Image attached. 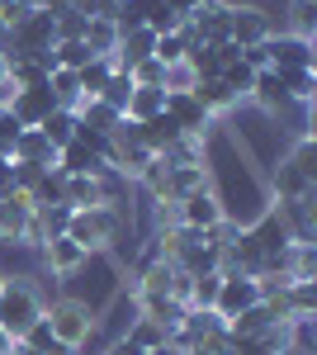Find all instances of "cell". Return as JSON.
Returning a JSON list of instances; mask_svg holds the SVG:
<instances>
[{"label": "cell", "mask_w": 317, "mask_h": 355, "mask_svg": "<svg viewBox=\"0 0 317 355\" xmlns=\"http://www.w3.org/2000/svg\"><path fill=\"white\" fill-rule=\"evenodd\" d=\"M142 24L152 28V33H175V28L185 24V19H180V15H175V10H171V5H166V0H157V5H152V10H147V19H142Z\"/></svg>", "instance_id": "cell-38"}, {"label": "cell", "mask_w": 317, "mask_h": 355, "mask_svg": "<svg viewBox=\"0 0 317 355\" xmlns=\"http://www.w3.org/2000/svg\"><path fill=\"white\" fill-rule=\"evenodd\" d=\"M265 57H270V71H317V53L308 38H293V33H270L265 38Z\"/></svg>", "instance_id": "cell-5"}, {"label": "cell", "mask_w": 317, "mask_h": 355, "mask_svg": "<svg viewBox=\"0 0 317 355\" xmlns=\"http://www.w3.org/2000/svg\"><path fill=\"white\" fill-rule=\"evenodd\" d=\"M161 110H166V90H147V85H132L123 119H128V123H147V119H157Z\"/></svg>", "instance_id": "cell-23"}, {"label": "cell", "mask_w": 317, "mask_h": 355, "mask_svg": "<svg viewBox=\"0 0 317 355\" xmlns=\"http://www.w3.org/2000/svg\"><path fill=\"white\" fill-rule=\"evenodd\" d=\"M256 303H261V279H256V275H223L213 313H218L223 322H232V318H241V313L256 308Z\"/></svg>", "instance_id": "cell-4"}, {"label": "cell", "mask_w": 317, "mask_h": 355, "mask_svg": "<svg viewBox=\"0 0 317 355\" xmlns=\"http://www.w3.org/2000/svg\"><path fill=\"white\" fill-rule=\"evenodd\" d=\"M53 57H57V67H67V71H80L85 62H90V48H85V38H57V48H53Z\"/></svg>", "instance_id": "cell-31"}, {"label": "cell", "mask_w": 317, "mask_h": 355, "mask_svg": "<svg viewBox=\"0 0 317 355\" xmlns=\"http://www.w3.org/2000/svg\"><path fill=\"white\" fill-rule=\"evenodd\" d=\"M166 5H171V10H175L180 19H189V15H194L199 5H209V0H166Z\"/></svg>", "instance_id": "cell-44"}, {"label": "cell", "mask_w": 317, "mask_h": 355, "mask_svg": "<svg viewBox=\"0 0 317 355\" xmlns=\"http://www.w3.org/2000/svg\"><path fill=\"white\" fill-rule=\"evenodd\" d=\"M132 85H147V90H166V67H161L157 57H142L137 67H128Z\"/></svg>", "instance_id": "cell-36"}, {"label": "cell", "mask_w": 317, "mask_h": 355, "mask_svg": "<svg viewBox=\"0 0 317 355\" xmlns=\"http://www.w3.org/2000/svg\"><path fill=\"white\" fill-rule=\"evenodd\" d=\"M251 81H256V71H251V67H246L241 57H232V62L223 67V85H228V90H232L237 100H246V90H251Z\"/></svg>", "instance_id": "cell-37"}, {"label": "cell", "mask_w": 317, "mask_h": 355, "mask_svg": "<svg viewBox=\"0 0 317 355\" xmlns=\"http://www.w3.org/2000/svg\"><path fill=\"white\" fill-rule=\"evenodd\" d=\"M180 355H204V351H180Z\"/></svg>", "instance_id": "cell-50"}, {"label": "cell", "mask_w": 317, "mask_h": 355, "mask_svg": "<svg viewBox=\"0 0 317 355\" xmlns=\"http://www.w3.org/2000/svg\"><path fill=\"white\" fill-rule=\"evenodd\" d=\"M166 166H171V162H166ZM199 185H209V157L194 162V166H171V209H175L189 190H199Z\"/></svg>", "instance_id": "cell-22"}, {"label": "cell", "mask_w": 317, "mask_h": 355, "mask_svg": "<svg viewBox=\"0 0 317 355\" xmlns=\"http://www.w3.org/2000/svg\"><path fill=\"white\" fill-rule=\"evenodd\" d=\"M237 57L232 43H194L185 53V67L194 71V81H204V76H223V67Z\"/></svg>", "instance_id": "cell-16"}, {"label": "cell", "mask_w": 317, "mask_h": 355, "mask_svg": "<svg viewBox=\"0 0 317 355\" xmlns=\"http://www.w3.org/2000/svg\"><path fill=\"white\" fill-rule=\"evenodd\" d=\"M284 355H317V313L284 322Z\"/></svg>", "instance_id": "cell-21"}, {"label": "cell", "mask_w": 317, "mask_h": 355, "mask_svg": "<svg viewBox=\"0 0 317 355\" xmlns=\"http://www.w3.org/2000/svg\"><path fill=\"white\" fill-rule=\"evenodd\" d=\"M43 308H48V303H43L38 284H33L28 275H5V279H0V327L10 331L15 341L43 318Z\"/></svg>", "instance_id": "cell-2"}, {"label": "cell", "mask_w": 317, "mask_h": 355, "mask_svg": "<svg viewBox=\"0 0 317 355\" xmlns=\"http://www.w3.org/2000/svg\"><path fill=\"white\" fill-rule=\"evenodd\" d=\"M0 279H5V270H0Z\"/></svg>", "instance_id": "cell-51"}, {"label": "cell", "mask_w": 317, "mask_h": 355, "mask_svg": "<svg viewBox=\"0 0 317 355\" xmlns=\"http://www.w3.org/2000/svg\"><path fill=\"white\" fill-rule=\"evenodd\" d=\"M189 95H194V100H199L213 119H218V114H228L232 105H237V95L223 85V76H204V81H194V85H189Z\"/></svg>", "instance_id": "cell-20"}, {"label": "cell", "mask_w": 317, "mask_h": 355, "mask_svg": "<svg viewBox=\"0 0 317 355\" xmlns=\"http://www.w3.org/2000/svg\"><path fill=\"white\" fill-rule=\"evenodd\" d=\"M284 90H289V105H313V90H317V71H275Z\"/></svg>", "instance_id": "cell-28"}, {"label": "cell", "mask_w": 317, "mask_h": 355, "mask_svg": "<svg viewBox=\"0 0 317 355\" xmlns=\"http://www.w3.org/2000/svg\"><path fill=\"white\" fill-rule=\"evenodd\" d=\"M185 24H189V33H194V43H232V38H228L232 5H228V0H209V5H199V10L189 15Z\"/></svg>", "instance_id": "cell-8"}, {"label": "cell", "mask_w": 317, "mask_h": 355, "mask_svg": "<svg viewBox=\"0 0 317 355\" xmlns=\"http://www.w3.org/2000/svg\"><path fill=\"white\" fill-rule=\"evenodd\" d=\"M246 100H251L261 114H270V119H280V114L289 110V90H284V81H280L270 67L256 71V81H251V90H246Z\"/></svg>", "instance_id": "cell-14"}, {"label": "cell", "mask_w": 317, "mask_h": 355, "mask_svg": "<svg viewBox=\"0 0 317 355\" xmlns=\"http://www.w3.org/2000/svg\"><path fill=\"white\" fill-rule=\"evenodd\" d=\"M218 284H223V270H209V275H189V294H185V308H209L218 303Z\"/></svg>", "instance_id": "cell-27"}, {"label": "cell", "mask_w": 317, "mask_h": 355, "mask_svg": "<svg viewBox=\"0 0 317 355\" xmlns=\"http://www.w3.org/2000/svg\"><path fill=\"white\" fill-rule=\"evenodd\" d=\"M38 251H43V266H48L53 279H71V275H80L90 266V256H85L71 237H53V242H43Z\"/></svg>", "instance_id": "cell-11"}, {"label": "cell", "mask_w": 317, "mask_h": 355, "mask_svg": "<svg viewBox=\"0 0 317 355\" xmlns=\"http://www.w3.org/2000/svg\"><path fill=\"white\" fill-rule=\"evenodd\" d=\"M105 355H147L142 346H132L128 336H114V341H105Z\"/></svg>", "instance_id": "cell-42"}, {"label": "cell", "mask_w": 317, "mask_h": 355, "mask_svg": "<svg viewBox=\"0 0 317 355\" xmlns=\"http://www.w3.org/2000/svg\"><path fill=\"white\" fill-rule=\"evenodd\" d=\"M5 76H10V62H5V53H0V81H5Z\"/></svg>", "instance_id": "cell-49"}, {"label": "cell", "mask_w": 317, "mask_h": 355, "mask_svg": "<svg viewBox=\"0 0 317 355\" xmlns=\"http://www.w3.org/2000/svg\"><path fill=\"white\" fill-rule=\"evenodd\" d=\"M57 171L62 175H109L105 157L90 142H80V137H71L67 147H57Z\"/></svg>", "instance_id": "cell-13"}, {"label": "cell", "mask_w": 317, "mask_h": 355, "mask_svg": "<svg viewBox=\"0 0 317 355\" xmlns=\"http://www.w3.org/2000/svg\"><path fill=\"white\" fill-rule=\"evenodd\" d=\"M19 5H24V10H48L53 0H19Z\"/></svg>", "instance_id": "cell-46"}, {"label": "cell", "mask_w": 317, "mask_h": 355, "mask_svg": "<svg viewBox=\"0 0 317 355\" xmlns=\"http://www.w3.org/2000/svg\"><path fill=\"white\" fill-rule=\"evenodd\" d=\"M289 279H317V246L289 242Z\"/></svg>", "instance_id": "cell-30"}, {"label": "cell", "mask_w": 317, "mask_h": 355, "mask_svg": "<svg viewBox=\"0 0 317 355\" xmlns=\"http://www.w3.org/2000/svg\"><path fill=\"white\" fill-rule=\"evenodd\" d=\"M289 308H293V318H313L317 313V279H289Z\"/></svg>", "instance_id": "cell-33"}, {"label": "cell", "mask_w": 317, "mask_h": 355, "mask_svg": "<svg viewBox=\"0 0 317 355\" xmlns=\"http://www.w3.org/2000/svg\"><path fill=\"white\" fill-rule=\"evenodd\" d=\"M10 355H38V351H28L24 341H15V346H10Z\"/></svg>", "instance_id": "cell-47"}, {"label": "cell", "mask_w": 317, "mask_h": 355, "mask_svg": "<svg viewBox=\"0 0 317 355\" xmlns=\"http://www.w3.org/2000/svg\"><path fill=\"white\" fill-rule=\"evenodd\" d=\"M15 137H19V123H15L10 110L0 105V157H10V152H15Z\"/></svg>", "instance_id": "cell-40"}, {"label": "cell", "mask_w": 317, "mask_h": 355, "mask_svg": "<svg viewBox=\"0 0 317 355\" xmlns=\"http://www.w3.org/2000/svg\"><path fill=\"white\" fill-rule=\"evenodd\" d=\"M128 95H132V76L114 67V76H109V85L100 90V95H95V100H105L109 110H119V114H123V110H128Z\"/></svg>", "instance_id": "cell-34"}, {"label": "cell", "mask_w": 317, "mask_h": 355, "mask_svg": "<svg viewBox=\"0 0 317 355\" xmlns=\"http://www.w3.org/2000/svg\"><path fill=\"white\" fill-rule=\"evenodd\" d=\"M43 322L53 327V341L67 346V351H80L95 331H100V318L85 299H53L43 308Z\"/></svg>", "instance_id": "cell-3"}, {"label": "cell", "mask_w": 317, "mask_h": 355, "mask_svg": "<svg viewBox=\"0 0 317 355\" xmlns=\"http://www.w3.org/2000/svg\"><path fill=\"white\" fill-rule=\"evenodd\" d=\"M10 162H19V166H48V171H53V166H57V147L48 142L43 128H19Z\"/></svg>", "instance_id": "cell-15"}, {"label": "cell", "mask_w": 317, "mask_h": 355, "mask_svg": "<svg viewBox=\"0 0 317 355\" xmlns=\"http://www.w3.org/2000/svg\"><path fill=\"white\" fill-rule=\"evenodd\" d=\"M109 76H114V57H90V62L76 71L80 95H85V100H90V95H100V90L109 85Z\"/></svg>", "instance_id": "cell-26"}, {"label": "cell", "mask_w": 317, "mask_h": 355, "mask_svg": "<svg viewBox=\"0 0 317 355\" xmlns=\"http://www.w3.org/2000/svg\"><path fill=\"white\" fill-rule=\"evenodd\" d=\"M119 336H128L132 346H142V351H157V346H166V341H171V336H166L157 322H147V318L128 322V331H119Z\"/></svg>", "instance_id": "cell-35"}, {"label": "cell", "mask_w": 317, "mask_h": 355, "mask_svg": "<svg viewBox=\"0 0 317 355\" xmlns=\"http://www.w3.org/2000/svg\"><path fill=\"white\" fill-rule=\"evenodd\" d=\"M275 28H270V15H265L261 5H232V24H228V38H232V48H256L265 43Z\"/></svg>", "instance_id": "cell-9"}, {"label": "cell", "mask_w": 317, "mask_h": 355, "mask_svg": "<svg viewBox=\"0 0 317 355\" xmlns=\"http://www.w3.org/2000/svg\"><path fill=\"white\" fill-rule=\"evenodd\" d=\"M313 28H317V0H293L289 5V33L313 43Z\"/></svg>", "instance_id": "cell-32"}, {"label": "cell", "mask_w": 317, "mask_h": 355, "mask_svg": "<svg viewBox=\"0 0 317 355\" xmlns=\"http://www.w3.org/2000/svg\"><path fill=\"white\" fill-rule=\"evenodd\" d=\"M38 128L48 133V142H53V147H67V142L76 137V114H71V110H53L43 123H38Z\"/></svg>", "instance_id": "cell-29"}, {"label": "cell", "mask_w": 317, "mask_h": 355, "mask_svg": "<svg viewBox=\"0 0 317 355\" xmlns=\"http://www.w3.org/2000/svg\"><path fill=\"white\" fill-rule=\"evenodd\" d=\"M123 232V209L119 204H90V209H71V223H67V237L85 251V256H100L119 242Z\"/></svg>", "instance_id": "cell-1"}, {"label": "cell", "mask_w": 317, "mask_h": 355, "mask_svg": "<svg viewBox=\"0 0 317 355\" xmlns=\"http://www.w3.org/2000/svg\"><path fill=\"white\" fill-rule=\"evenodd\" d=\"M175 223L189 227V232H209L213 223H223V204H218V194L213 185H199V190H189L180 204H175Z\"/></svg>", "instance_id": "cell-6"}, {"label": "cell", "mask_w": 317, "mask_h": 355, "mask_svg": "<svg viewBox=\"0 0 317 355\" xmlns=\"http://www.w3.org/2000/svg\"><path fill=\"white\" fill-rule=\"evenodd\" d=\"M137 299V294H132ZM137 318H147V322H157L166 336L185 322V303L180 299H171V294H152V299H137Z\"/></svg>", "instance_id": "cell-17"}, {"label": "cell", "mask_w": 317, "mask_h": 355, "mask_svg": "<svg viewBox=\"0 0 317 355\" xmlns=\"http://www.w3.org/2000/svg\"><path fill=\"white\" fill-rule=\"evenodd\" d=\"M147 355H180L175 346H157V351H147Z\"/></svg>", "instance_id": "cell-48"}, {"label": "cell", "mask_w": 317, "mask_h": 355, "mask_svg": "<svg viewBox=\"0 0 317 355\" xmlns=\"http://www.w3.org/2000/svg\"><path fill=\"white\" fill-rule=\"evenodd\" d=\"M313 194H317V180L303 175L289 157L270 171V204H293V199H313Z\"/></svg>", "instance_id": "cell-10"}, {"label": "cell", "mask_w": 317, "mask_h": 355, "mask_svg": "<svg viewBox=\"0 0 317 355\" xmlns=\"http://www.w3.org/2000/svg\"><path fill=\"white\" fill-rule=\"evenodd\" d=\"M289 162L298 166L303 175H313V180H317V142H313V133H303V137H298V142H293Z\"/></svg>", "instance_id": "cell-39"}, {"label": "cell", "mask_w": 317, "mask_h": 355, "mask_svg": "<svg viewBox=\"0 0 317 355\" xmlns=\"http://www.w3.org/2000/svg\"><path fill=\"white\" fill-rule=\"evenodd\" d=\"M76 123L85 128V133L109 137L114 128H119V123H123V114H119V110H109L105 100H95V95H90V100H80V105H76Z\"/></svg>", "instance_id": "cell-19"}, {"label": "cell", "mask_w": 317, "mask_h": 355, "mask_svg": "<svg viewBox=\"0 0 317 355\" xmlns=\"http://www.w3.org/2000/svg\"><path fill=\"white\" fill-rule=\"evenodd\" d=\"M10 346H15V336H10V331L0 327V355H10Z\"/></svg>", "instance_id": "cell-45"}, {"label": "cell", "mask_w": 317, "mask_h": 355, "mask_svg": "<svg viewBox=\"0 0 317 355\" xmlns=\"http://www.w3.org/2000/svg\"><path fill=\"white\" fill-rule=\"evenodd\" d=\"M152 48H157V33L142 24V28H128V33H119V48H114V67L119 71H128V67H137L142 57H152Z\"/></svg>", "instance_id": "cell-18"}, {"label": "cell", "mask_w": 317, "mask_h": 355, "mask_svg": "<svg viewBox=\"0 0 317 355\" xmlns=\"http://www.w3.org/2000/svg\"><path fill=\"white\" fill-rule=\"evenodd\" d=\"M38 204H33V194L28 190H15L0 199V242H10V246H19V237H24V223H28V214H33Z\"/></svg>", "instance_id": "cell-12"}, {"label": "cell", "mask_w": 317, "mask_h": 355, "mask_svg": "<svg viewBox=\"0 0 317 355\" xmlns=\"http://www.w3.org/2000/svg\"><path fill=\"white\" fill-rule=\"evenodd\" d=\"M5 110H10V119H15L19 128H38V123H43V119L57 110V100H53V90H48V81H38V85L15 90Z\"/></svg>", "instance_id": "cell-7"}, {"label": "cell", "mask_w": 317, "mask_h": 355, "mask_svg": "<svg viewBox=\"0 0 317 355\" xmlns=\"http://www.w3.org/2000/svg\"><path fill=\"white\" fill-rule=\"evenodd\" d=\"M194 85V71H189L185 62L180 67H166V90H189Z\"/></svg>", "instance_id": "cell-41"}, {"label": "cell", "mask_w": 317, "mask_h": 355, "mask_svg": "<svg viewBox=\"0 0 317 355\" xmlns=\"http://www.w3.org/2000/svg\"><path fill=\"white\" fill-rule=\"evenodd\" d=\"M48 90H53L57 110H71V114H76V105L85 100V95H80V81H76V71H67V67H57L53 76H48Z\"/></svg>", "instance_id": "cell-25"}, {"label": "cell", "mask_w": 317, "mask_h": 355, "mask_svg": "<svg viewBox=\"0 0 317 355\" xmlns=\"http://www.w3.org/2000/svg\"><path fill=\"white\" fill-rule=\"evenodd\" d=\"M85 48L95 57H114V48H119V28H114V19H85Z\"/></svg>", "instance_id": "cell-24"}, {"label": "cell", "mask_w": 317, "mask_h": 355, "mask_svg": "<svg viewBox=\"0 0 317 355\" xmlns=\"http://www.w3.org/2000/svg\"><path fill=\"white\" fill-rule=\"evenodd\" d=\"M10 190H15V162H10V157H0V199H5Z\"/></svg>", "instance_id": "cell-43"}]
</instances>
